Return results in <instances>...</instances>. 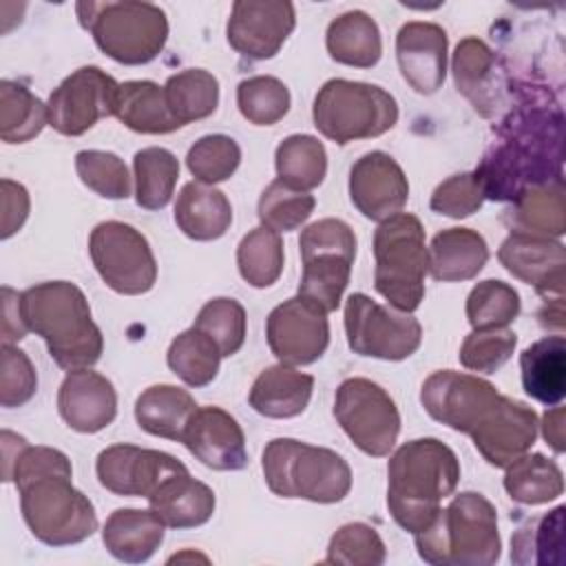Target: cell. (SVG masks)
<instances>
[{
    "label": "cell",
    "instance_id": "obj_56",
    "mask_svg": "<svg viewBox=\"0 0 566 566\" xmlns=\"http://www.w3.org/2000/svg\"><path fill=\"white\" fill-rule=\"evenodd\" d=\"M539 427H542L544 440L553 447V451L562 453L564 451V407L555 405L553 409H548Z\"/></svg>",
    "mask_w": 566,
    "mask_h": 566
},
{
    "label": "cell",
    "instance_id": "obj_49",
    "mask_svg": "<svg viewBox=\"0 0 566 566\" xmlns=\"http://www.w3.org/2000/svg\"><path fill=\"white\" fill-rule=\"evenodd\" d=\"M387 557L385 542L363 522H349L340 526L327 546L325 564H340V566H378Z\"/></svg>",
    "mask_w": 566,
    "mask_h": 566
},
{
    "label": "cell",
    "instance_id": "obj_48",
    "mask_svg": "<svg viewBox=\"0 0 566 566\" xmlns=\"http://www.w3.org/2000/svg\"><path fill=\"white\" fill-rule=\"evenodd\" d=\"M192 327L208 334L217 343L221 356L228 358V356H234L243 347V340H245V310L239 301L219 296V298L208 301L199 310Z\"/></svg>",
    "mask_w": 566,
    "mask_h": 566
},
{
    "label": "cell",
    "instance_id": "obj_12",
    "mask_svg": "<svg viewBox=\"0 0 566 566\" xmlns=\"http://www.w3.org/2000/svg\"><path fill=\"white\" fill-rule=\"evenodd\" d=\"M334 416L347 438L374 458L389 455L400 433L394 398L369 378H347L338 385Z\"/></svg>",
    "mask_w": 566,
    "mask_h": 566
},
{
    "label": "cell",
    "instance_id": "obj_8",
    "mask_svg": "<svg viewBox=\"0 0 566 566\" xmlns=\"http://www.w3.org/2000/svg\"><path fill=\"white\" fill-rule=\"evenodd\" d=\"M71 478L73 471H51L18 484L24 522L49 546L80 544L97 531L95 506Z\"/></svg>",
    "mask_w": 566,
    "mask_h": 566
},
{
    "label": "cell",
    "instance_id": "obj_10",
    "mask_svg": "<svg viewBox=\"0 0 566 566\" xmlns=\"http://www.w3.org/2000/svg\"><path fill=\"white\" fill-rule=\"evenodd\" d=\"M298 248L303 261L298 296L327 314L338 310L356 259L354 230L340 219H321L301 232Z\"/></svg>",
    "mask_w": 566,
    "mask_h": 566
},
{
    "label": "cell",
    "instance_id": "obj_38",
    "mask_svg": "<svg viewBox=\"0 0 566 566\" xmlns=\"http://www.w3.org/2000/svg\"><path fill=\"white\" fill-rule=\"evenodd\" d=\"M46 124L49 111L40 97L20 82H0V139L4 144L31 142Z\"/></svg>",
    "mask_w": 566,
    "mask_h": 566
},
{
    "label": "cell",
    "instance_id": "obj_14",
    "mask_svg": "<svg viewBox=\"0 0 566 566\" xmlns=\"http://www.w3.org/2000/svg\"><path fill=\"white\" fill-rule=\"evenodd\" d=\"M502 394L484 378L440 369L433 371L420 389L424 411L453 431L471 436L500 402Z\"/></svg>",
    "mask_w": 566,
    "mask_h": 566
},
{
    "label": "cell",
    "instance_id": "obj_46",
    "mask_svg": "<svg viewBox=\"0 0 566 566\" xmlns=\"http://www.w3.org/2000/svg\"><path fill=\"white\" fill-rule=\"evenodd\" d=\"M314 206L316 199L310 192L274 179L259 197V221L274 232H292L310 219Z\"/></svg>",
    "mask_w": 566,
    "mask_h": 566
},
{
    "label": "cell",
    "instance_id": "obj_1",
    "mask_svg": "<svg viewBox=\"0 0 566 566\" xmlns=\"http://www.w3.org/2000/svg\"><path fill=\"white\" fill-rule=\"evenodd\" d=\"M493 146L473 170L484 199L513 201L522 190L559 179L562 117L544 108L511 113Z\"/></svg>",
    "mask_w": 566,
    "mask_h": 566
},
{
    "label": "cell",
    "instance_id": "obj_31",
    "mask_svg": "<svg viewBox=\"0 0 566 566\" xmlns=\"http://www.w3.org/2000/svg\"><path fill=\"white\" fill-rule=\"evenodd\" d=\"M504 221L511 226V232L551 239L562 237L566 230V201L562 177L522 190L513 199L511 210H506Z\"/></svg>",
    "mask_w": 566,
    "mask_h": 566
},
{
    "label": "cell",
    "instance_id": "obj_36",
    "mask_svg": "<svg viewBox=\"0 0 566 566\" xmlns=\"http://www.w3.org/2000/svg\"><path fill=\"white\" fill-rule=\"evenodd\" d=\"M504 489L517 504H546L562 495L564 475L551 458L542 453H524L506 467Z\"/></svg>",
    "mask_w": 566,
    "mask_h": 566
},
{
    "label": "cell",
    "instance_id": "obj_51",
    "mask_svg": "<svg viewBox=\"0 0 566 566\" xmlns=\"http://www.w3.org/2000/svg\"><path fill=\"white\" fill-rule=\"evenodd\" d=\"M517 336L509 327L495 329H473L462 347H460V363L478 374H493L497 371L515 352Z\"/></svg>",
    "mask_w": 566,
    "mask_h": 566
},
{
    "label": "cell",
    "instance_id": "obj_2",
    "mask_svg": "<svg viewBox=\"0 0 566 566\" xmlns=\"http://www.w3.org/2000/svg\"><path fill=\"white\" fill-rule=\"evenodd\" d=\"M387 506L391 517L411 535L424 531L451 497L460 480L455 453L438 438L400 444L387 467Z\"/></svg>",
    "mask_w": 566,
    "mask_h": 566
},
{
    "label": "cell",
    "instance_id": "obj_21",
    "mask_svg": "<svg viewBox=\"0 0 566 566\" xmlns=\"http://www.w3.org/2000/svg\"><path fill=\"white\" fill-rule=\"evenodd\" d=\"M539 431L537 413L509 396H502L489 418L471 433V440L480 455L497 469H506L511 462L528 453Z\"/></svg>",
    "mask_w": 566,
    "mask_h": 566
},
{
    "label": "cell",
    "instance_id": "obj_43",
    "mask_svg": "<svg viewBox=\"0 0 566 566\" xmlns=\"http://www.w3.org/2000/svg\"><path fill=\"white\" fill-rule=\"evenodd\" d=\"M564 506H557L520 526L511 539L515 564H562Z\"/></svg>",
    "mask_w": 566,
    "mask_h": 566
},
{
    "label": "cell",
    "instance_id": "obj_41",
    "mask_svg": "<svg viewBox=\"0 0 566 566\" xmlns=\"http://www.w3.org/2000/svg\"><path fill=\"white\" fill-rule=\"evenodd\" d=\"M221 352L217 343L197 327L181 332L168 347L166 360L172 374H177L188 387L210 385L221 365Z\"/></svg>",
    "mask_w": 566,
    "mask_h": 566
},
{
    "label": "cell",
    "instance_id": "obj_52",
    "mask_svg": "<svg viewBox=\"0 0 566 566\" xmlns=\"http://www.w3.org/2000/svg\"><path fill=\"white\" fill-rule=\"evenodd\" d=\"M38 389V374L29 356L13 347L2 345L0 352V405L4 409L22 407Z\"/></svg>",
    "mask_w": 566,
    "mask_h": 566
},
{
    "label": "cell",
    "instance_id": "obj_23",
    "mask_svg": "<svg viewBox=\"0 0 566 566\" xmlns=\"http://www.w3.org/2000/svg\"><path fill=\"white\" fill-rule=\"evenodd\" d=\"M447 31L436 22H407L396 35L402 80L420 95L436 93L447 77Z\"/></svg>",
    "mask_w": 566,
    "mask_h": 566
},
{
    "label": "cell",
    "instance_id": "obj_27",
    "mask_svg": "<svg viewBox=\"0 0 566 566\" xmlns=\"http://www.w3.org/2000/svg\"><path fill=\"white\" fill-rule=\"evenodd\" d=\"M314 376L296 371L290 365L265 367L252 382L248 394L250 407L265 418H294L310 405Z\"/></svg>",
    "mask_w": 566,
    "mask_h": 566
},
{
    "label": "cell",
    "instance_id": "obj_20",
    "mask_svg": "<svg viewBox=\"0 0 566 566\" xmlns=\"http://www.w3.org/2000/svg\"><path fill=\"white\" fill-rule=\"evenodd\" d=\"M349 199L363 217L385 221L405 208L409 181L391 155L371 150L349 170Z\"/></svg>",
    "mask_w": 566,
    "mask_h": 566
},
{
    "label": "cell",
    "instance_id": "obj_35",
    "mask_svg": "<svg viewBox=\"0 0 566 566\" xmlns=\"http://www.w3.org/2000/svg\"><path fill=\"white\" fill-rule=\"evenodd\" d=\"M195 409L197 402L186 389L175 385H153L139 394L135 402V420L150 436L181 442Z\"/></svg>",
    "mask_w": 566,
    "mask_h": 566
},
{
    "label": "cell",
    "instance_id": "obj_50",
    "mask_svg": "<svg viewBox=\"0 0 566 566\" xmlns=\"http://www.w3.org/2000/svg\"><path fill=\"white\" fill-rule=\"evenodd\" d=\"M77 177L86 188L106 199H126L130 195V175L115 153L80 150L75 155Z\"/></svg>",
    "mask_w": 566,
    "mask_h": 566
},
{
    "label": "cell",
    "instance_id": "obj_11",
    "mask_svg": "<svg viewBox=\"0 0 566 566\" xmlns=\"http://www.w3.org/2000/svg\"><path fill=\"white\" fill-rule=\"evenodd\" d=\"M88 254L102 281L117 294H146L157 281L148 239L124 221L97 223L88 237Z\"/></svg>",
    "mask_w": 566,
    "mask_h": 566
},
{
    "label": "cell",
    "instance_id": "obj_16",
    "mask_svg": "<svg viewBox=\"0 0 566 566\" xmlns=\"http://www.w3.org/2000/svg\"><path fill=\"white\" fill-rule=\"evenodd\" d=\"M265 336L279 363L312 365L329 345L327 312L303 296L287 298L268 314Z\"/></svg>",
    "mask_w": 566,
    "mask_h": 566
},
{
    "label": "cell",
    "instance_id": "obj_42",
    "mask_svg": "<svg viewBox=\"0 0 566 566\" xmlns=\"http://www.w3.org/2000/svg\"><path fill=\"white\" fill-rule=\"evenodd\" d=\"M241 279L252 287H270L283 272V239L279 232L259 226L250 230L237 248Z\"/></svg>",
    "mask_w": 566,
    "mask_h": 566
},
{
    "label": "cell",
    "instance_id": "obj_30",
    "mask_svg": "<svg viewBox=\"0 0 566 566\" xmlns=\"http://www.w3.org/2000/svg\"><path fill=\"white\" fill-rule=\"evenodd\" d=\"M175 223L195 241H214L223 237L232 223V206L214 186L188 181L177 195Z\"/></svg>",
    "mask_w": 566,
    "mask_h": 566
},
{
    "label": "cell",
    "instance_id": "obj_54",
    "mask_svg": "<svg viewBox=\"0 0 566 566\" xmlns=\"http://www.w3.org/2000/svg\"><path fill=\"white\" fill-rule=\"evenodd\" d=\"M29 217V192L22 184L2 179V239L15 234Z\"/></svg>",
    "mask_w": 566,
    "mask_h": 566
},
{
    "label": "cell",
    "instance_id": "obj_18",
    "mask_svg": "<svg viewBox=\"0 0 566 566\" xmlns=\"http://www.w3.org/2000/svg\"><path fill=\"white\" fill-rule=\"evenodd\" d=\"M99 484L124 497H150V493L170 475L188 471L181 460L166 451L135 444H113L97 455Z\"/></svg>",
    "mask_w": 566,
    "mask_h": 566
},
{
    "label": "cell",
    "instance_id": "obj_55",
    "mask_svg": "<svg viewBox=\"0 0 566 566\" xmlns=\"http://www.w3.org/2000/svg\"><path fill=\"white\" fill-rule=\"evenodd\" d=\"M27 325L20 314V294L11 287H2V345H13L24 338Z\"/></svg>",
    "mask_w": 566,
    "mask_h": 566
},
{
    "label": "cell",
    "instance_id": "obj_5",
    "mask_svg": "<svg viewBox=\"0 0 566 566\" xmlns=\"http://www.w3.org/2000/svg\"><path fill=\"white\" fill-rule=\"evenodd\" d=\"M261 469L268 489L287 500L334 504L352 489V469L343 455L294 438H274L263 449Z\"/></svg>",
    "mask_w": 566,
    "mask_h": 566
},
{
    "label": "cell",
    "instance_id": "obj_34",
    "mask_svg": "<svg viewBox=\"0 0 566 566\" xmlns=\"http://www.w3.org/2000/svg\"><path fill=\"white\" fill-rule=\"evenodd\" d=\"M325 44L332 60L356 69H371L382 55V40L376 20L358 9L345 11L329 22Z\"/></svg>",
    "mask_w": 566,
    "mask_h": 566
},
{
    "label": "cell",
    "instance_id": "obj_22",
    "mask_svg": "<svg viewBox=\"0 0 566 566\" xmlns=\"http://www.w3.org/2000/svg\"><path fill=\"white\" fill-rule=\"evenodd\" d=\"M181 442L201 464L214 471H241L248 464L243 429L221 407H197Z\"/></svg>",
    "mask_w": 566,
    "mask_h": 566
},
{
    "label": "cell",
    "instance_id": "obj_7",
    "mask_svg": "<svg viewBox=\"0 0 566 566\" xmlns=\"http://www.w3.org/2000/svg\"><path fill=\"white\" fill-rule=\"evenodd\" d=\"M75 11L95 44L126 66L153 62L168 40L166 13L153 2H77Z\"/></svg>",
    "mask_w": 566,
    "mask_h": 566
},
{
    "label": "cell",
    "instance_id": "obj_33",
    "mask_svg": "<svg viewBox=\"0 0 566 566\" xmlns=\"http://www.w3.org/2000/svg\"><path fill=\"white\" fill-rule=\"evenodd\" d=\"M113 115L126 128L144 135H166L181 128L166 104L164 86L150 80H130L119 84Z\"/></svg>",
    "mask_w": 566,
    "mask_h": 566
},
{
    "label": "cell",
    "instance_id": "obj_53",
    "mask_svg": "<svg viewBox=\"0 0 566 566\" xmlns=\"http://www.w3.org/2000/svg\"><path fill=\"white\" fill-rule=\"evenodd\" d=\"M484 203V190L473 172H460L444 179L431 195V210L451 219H464Z\"/></svg>",
    "mask_w": 566,
    "mask_h": 566
},
{
    "label": "cell",
    "instance_id": "obj_9",
    "mask_svg": "<svg viewBox=\"0 0 566 566\" xmlns=\"http://www.w3.org/2000/svg\"><path fill=\"white\" fill-rule=\"evenodd\" d=\"M314 126L338 146L354 139L380 137L398 122V104L376 84L327 80L314 97Z\"/></svg>",
    "mask_w": 566,
    "mask_h": 566
},
{
    "label": "cell",
    "instance_id": "obj_26",
    "mask_svg": "<svg viewBox=\"0 0 566 566\" xmlns=\"http://www.w3.org/2000/svg\"><path fill=\"white\" fill-rule=\"evenodd\" d=\"M451 66L458 91L482 117H493L502 97L493 51L478 38H464L453 51Z\"/></svg>",
    "mask_w": 566,
    "mask_h": 566
},
{
    "label": "cell",
    "instance_id": "obj_3",
    "mask_svg": "<svg viewBox=\"0 0 566 566\" xmlns=\"http://www.w3.org/2000/svg\"><path fill=\"white\" fill-rule=\"evenodd\" d=\"M20 314L62 369H86L104 349L84 292L71 281H46L20 292Z\"/></svg>",
    "mask_w": 566,
    "mask_h": 566
},
{
    "label": "cell",
    "instance_id": "obj_6",
    "mask_svg": "<svg viewBox=\"0 0 566 566\" xmlns=\"http://www.w3.org/2000/svg\"><path fill=\"white\" fill-rule=\"evenodd\" d=\"M374 287L398 312L413 314L424 298L429 252L424 228L411 212H398L376 228L374 234Z\"/></svg>",
    "mask_w": 566,
    "mask_h": 566
},
{
    "label": "cell",
    "instance_id": "obj_32",
    "mask_svg": "<svg viewBox=\"0 0 566 566\" xmlns=\"http://www.w3.org/2000/svg\"><path fill=\"white\" fill-rule=\"evenodd\" d=\"M524 391L546 407L566 396V343L564 336H546L528 345L520 356Z\"/></svg>",
    "mask_w": 566,
    "mask_h": 566
},
{
    "label": "cell",
    "instance_id": "obj_29",
    "mask_svg": "<svg viewBox=\"0 0 566 566\" xmlns=\"http://www.w3.org/2000/svg\"><path fill=\"white\" fill-rule=\"evenodd\" d=\"M429 252V274L436 281H469L480 274L489 261V245L484 237L471 228H447L440 230Z\"/></svg>",
    "mask_w": 566,
    "mask_h": 566
},
{
    "label": "cell",
    "instance_id": "obj_39",
    "mask_svg": "<svg viewBox=\"0 0 566 566\" xmlns=\"http://www.w3.org/2000/svg\"><path fill=\"white\" fill-rule=\"evenodd\" d=\"M276 175L296 190H314L327 175V153L314 135H290L274 153Z\"/></svg>",
    "mask_w": 566,
    "mask_h": 566
},
{
    "label": "cell",
    "instance_id": "obj_45",
    "mask_svg": "<svg viewBox=\"0 0 566 566\" xmlns=\"http://www.w3.org/2000/svg\"><path fill=\"white\" fill-rule=\"evenodd\" d=\"M287 86L272 75H254L237 86V106L254 126H272L290 111Z\"/></svg>",
    "mask_w": 566,
    "mask_h": 566
},
{
    "label": "cell",
    "instance_id": "obj_37",
    "mask_svg": "<svg viewBox=\"0 0 566 566\" xmlns=\"http://www.w3.org/2000/svg\"><path fill=\"white\" fill-rule=\"evenodd\" d=\"M164 93L179 126L210 117L219 104V82L203 69H186L170 75L164 84Z\"/></svg>",
    "mask_w": 566,
    "mask_h": 566
},
{
    "label": "cell",
    "instance_id": "obj_25",
    "mask_svg": "<svg viewBox=\"0 0 566 566\" xmlns=\"http://www.w3.org/2000/svg\"><path fill=\"white\" fill-rule=\"evenodd\" d=\"M148 504L166 528H195L212 517L217 500L208 484L184 471L164 480L150 493Z\"/></svg>",
    "mask_w": 566,
    "mask_h": 566
},
{
    "label": "cell",
    "instance_id": "obj_24",
    "mask_svg": "<svg viewBox=\"0 0 566 566\" xmlns=\"http://www.w3.org/2000/svg\"><path fill=\"white\" fill-rule=\"evenodd\" d=\"M57 411L73 431L97 433L117 416L115 387L91 367L73 369L60 385Z\"/></svg>",
    "mask_w": 566,
    "mask_h": 566
},
{
    "label": "cell",
    "instance_id": "obj_13",
    "mask_svg": "<svg viewBox=\"0 0 566 566\" xmlns=\"http://www.w3.org/2000/svg\"><path fill=\"white\" fill-rule=\"evenodd\" d=\"M345 334L354 354L380 360H405L422 343L416 316L380 305L363 292L345 301Z\"/></svg>",
    "mask_w": 566,
    "mask_h": 566
},
{
    "label": "cell",
    "instance_id": "obj_15",
    "mask_svg": "<svg viewBox=\"0 0 566 566\" xmlns=\"http://www.w3.org/2000/svg\"><path fill=\"white\" fill-rule=\"evenodd\" d=\"M117 88L119 84L99 66H82L73 71L49 95V126L69 137L84 135L102 117L115 113Z\"/></svg>",
    "mask_w": 566,
    "mask_h": 566
},
{
    "label": "cell",
    "instance_id": "obj_19",
    "mask_svg": "<svg viewBox=\"0 0 566 566\" xmlns=\"http://www.w3.org/2000/svg\"><path fill=\"white\" fill-rule=\"evenodd\" d=\"M497 259L506 272L533 285L544 301H559L564 296L566 248L557 239L511 232L502 241Z\"/></svg>",
    "mask_w": 566,
    "mask_h": 566
},
{
    "label": "cell",
    "instance_id": "obj_44",
    "mask_svg": "<svg viewBox=\"0 0 566 566\" xmlns=\"http://www.w3.org/2000/svg\"><path fill=\"white\" fill-rule=\"evenodd\" d=\"M520 314V294L513 285L486 279L473 285L467 296V318L473 329L509 327Z\"/></svg>",
    "mask_w": 566,
    "mask_h": 566
},
{
    "label": "cell",
    "instance_id": "obj_4",
    "mask_svg": "<svg viewBox=\"0 0 566 566\" xmlns=\"http://www.w3.org/2000/svg\"><path fill=\"white\" fill-rule=\"evenodd\" d=\"M413 542L427 564L491 566L502 548L495 506L482 493H458L424 531L413 535Z\"/></svg>",
    "mask_w": 566,
    "mask_h": 566
},
{
    "label": "cell",
    "instance_id": "obj_47",
    "mask_svg": "<svg viewBox=\"0 0 566 566\" xmlns=\"http://www.w3.org/2000/svg\"><path fill=\"white\" fill-rule=\"evenodd\" d=\"M241 164V148L228 135H203L197 139L186 155V166L195 181L219 184L234 175Z\"/></svg>",
    "mask_w": 566,
    "mask_h": 566
},
{
    "label": "cell",
    "instance_id": "obj_17",
    "mask_svg": "<svg viewBox=\"0 0 566 566\" xmlns=\"http://www.w3.org/2000/svg\"><path fill=\"white\" fill-rule=\"evenodd\" d=\"M296 27L294 4L287 0H237L226 38L248 60L274 57Z\"/></svg>",
    "mask_w": 566,
    "mask_h": 566
},
{
    "label": "cell",
    "instance_id": "obj_28",
    "mask_svg": "<svg viewBox=\"0 0 566 566\" xmlns=\"http://www.w3.org/2000/svg\"><path fill=\"white\" fill-rule=\"evenodd\" d=\"M164 531L166 524L150 509H117L104 524L102 542L115 559L142 564L161 546Z\"/></svg>",
    "mask_w": 566,
    "mask_h": 566
},
{
    "label": "cell",
    "instance_id": "obj_40",
    "mask_svg": "<svg viewBox=\"0 0 566 566\" xmlns=\"http://www.w3.org/2000/svg\"><path fill=\"white\" fill-rule=\"evenodd\" d=\"M135 172V201L146 210H161L172 199L179 161L168 148H142L133 157Z\"/></svg>",
    "mask_w": 566,
    "mask_h": 566
}]
</instances>
